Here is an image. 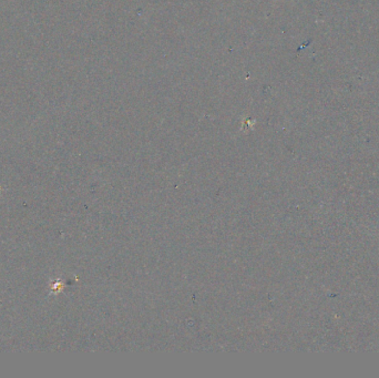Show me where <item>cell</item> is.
Here are the masks:
<instances>
[{"mask_svg":"<svg viewBox=\"0 0 379 378\" xmlns=\"http://www.w3.org/2000/svg\"><path fill=\"white\" fill-rule=\"evenodd\" d=\"M65 287V284L61 282V280L58 279L56 282H51L50 283V288H51V294H58L62 292Z\"/></svg>","mask_w":379,"mask_h":378,"instance_id":"6da1fadb","label":"cell"},{"mask_svg":"<svg viewBox=\"0 0 379 378\" xmlns=\"http://www.w3.org/2000/svg\"><path fill=\"white\" fill-rule=\"evenodd\" d=\"M3 192V189H2V185H0V197H1V194Z\"/></svg>","mask_w":379,"mask_h":378,"instance_id":"7a4b0ae2","label":"cell"}]
</instances>
